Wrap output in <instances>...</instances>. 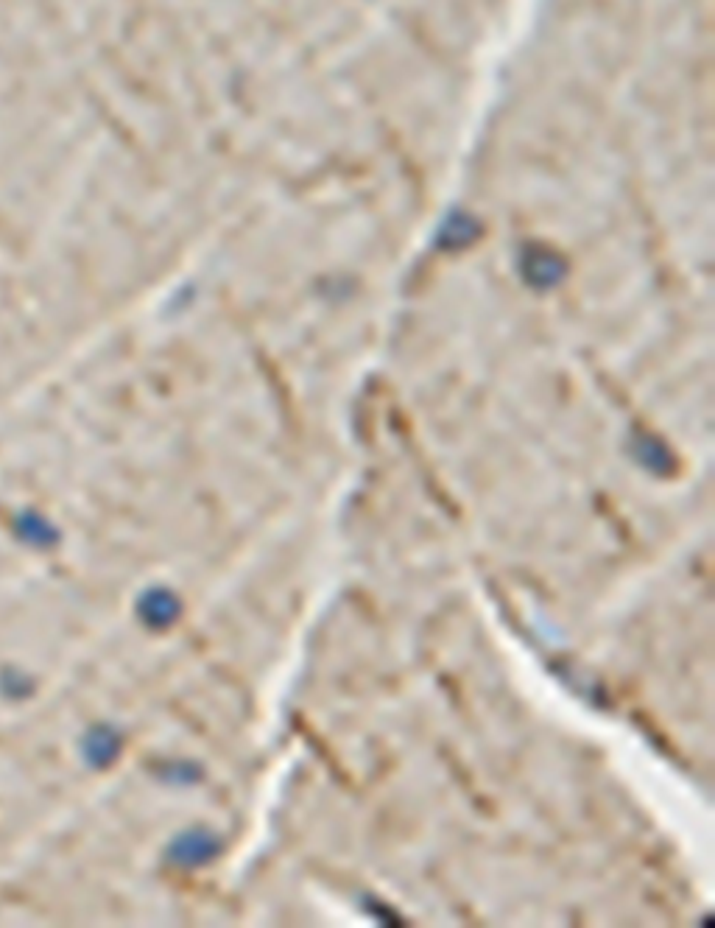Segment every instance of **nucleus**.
Returning a JSON list of instances; mask_svg holds the SVG:
<instances>
[{"mask_svg": "<svg viewBox=\"0 0 715 928\" xmlns=\"http://www.w3.org/2000/svg\"><path fill=\"white\" fill-rule=\"evenodd\" d=\"M81 752H84V761L93 769H107L121 755V736L107 724H98L84 736Z\"/></svg>", "mask_w": 715, "mask_h": 928, "instance_id": "obj_1", "label": "nucleus"}, {"mask_svg": "<svg viewBox=\"0 0 715 928\" xmlns=\"http://www.w3.org/2000/svg\"><path fill=\"white\" fill-rule=\"evenodd\" d=\"M14 534L31 548H54L59 543V529H56L51 520L40 515V512H34V509H26V512H20L17 518H14Z\"/></svg>", "mask_w": 715, "mask_h": 928, "instance_id": "obj_2", "label": "nucleus"}, {"mask_svg": "<svg viewBox=\"0 0 715 928\" xmlns=\"http://www.w3.org/2000/svg\"><path fill=\"white\" fill-rule=\"evenodd\" d=\"M137 613H140V618H143L149 627L162 629L176 621V615H179V601L174 599V593H168V590H162V587H154L149 593H143V599L137 604Z\"/></svg>", "mask_w": 715, "mask_h": 928, "instance_id": "obj_3", "label": "nucleus"}, {"mask_svg": "<svg viewBox=\"0 0 715 928\" xmlns=\"http://www.w3.org/2000/svg\"><path fill=\"white\" fill-rule=\"evenodd\" d=\"M213 847H204V839L199 833H188V836H182V839H176V850H174V861L179 864H196V861H202L204 856H210L213 853Z\"/></svg>", "mask_w": 715, "mask_h": 928, "instance_id": "obj_4", "label": "nucleus"}, {"mask_svg": "<svg viewBox=\"0 0 715 928\" xmlns=\"http://www.w3.org/2000/svg\"><path fill=\"white\" fill-rule=\"evenodd\" d=\"M0 691H3V696H9V699H26V696L34 691V683L28 680L26 674L6 669L0 674Z\"/></svg>", "mask_w": 715, "mask_h": 928, "instance_id": "obj_5", "label": "nucleus"}]
</instances>
